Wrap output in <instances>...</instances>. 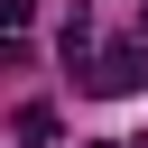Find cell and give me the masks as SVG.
<instances>
[{"label":"cell","mask_w":148,"mask_h":148,"mask_svg":"<svg viewBox=\"0 0 148 148\" xmlns=\"http://www.w3.org/2000/svg\"><path fill=\"white\" fill-rule=\"evenodd\" d=\"M139 46H148V9H139Z\"/></svg>","instance_id":"obj_6"},{"label":"cell","mask_w":148,"mask_h":148,"mask_svg":"<svg viewBox=\"0 0 148 148\" xmlns=\"http://www.w3.org/2000/svg\"><path fill=\"white\" fill-rule=\"evenodd\" d=\"M0 65H28V37H0Z\"/></svg>","instance_id":"obj_5"},{"label":"cell","mask_w":148,"mask_h":148,"mask_svg":"<svg viewBox=\"0 0 148 148\" xmlns=\"http://www.w3.org/2000/svg\"><path fill=\"white\" fill-rule=\"evenodd\" d=\"M92 148H120V139H92Z\"/></svg>","instance_id":"obj_7"},{"label":"cell","mask_w":148,"mask_h":148,"mask_svg":"<svg viewBox=\"0 0 148 148\" xmlns=\"http://www.w3.org/2000/svg\"><path fill=\"white\" fill-rule=\"evenodd\" d=\"M9 139H18V148H46V139H56V102H28V111L9 120Z\"/></svg>","instance_id":"obj_2"},{"label":"cell","mask_w":148,"mask_h":148,"mask_svg":"<svg viewBox=\"0 0 148 148\" xmlns=\"http://www.w3.org/2000/svg\"><path fill=\"white\" fill-rule=\"evenodd\" d=\"M56 46H65V65H74V74H83V56H92V9H74V18H65V28H56Z\"/></svg>","instance_id":"obj_3"},{"label":"cell","mask_w":148,"mask_h":148,"mask_svg":"<svg viewBox=\"0 0 148 148\" xmlns=\"http://www.w3.org/2000/svg\"><path fill=\"white\" fill-rule=\"evenodd\" d=\"M83 83H92V92H139V83H148V46H111V56H92Z\"/></svg>","instance_id":"obj_1"},{"label":"cell","mask_w":148,"mask_h":148,"mask_svg":"<svg viewBox=\"0 0 148 148\" xmlns=\"http://www.w3.org/2000/svg\"><path fill=\"white\" fill-rule=\"evenodd\" d=\"M28 18H37V0H0V37H18Z\"/></svg>","instance_id":"obj_4"}]
</instances>
